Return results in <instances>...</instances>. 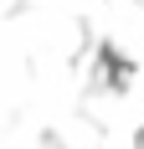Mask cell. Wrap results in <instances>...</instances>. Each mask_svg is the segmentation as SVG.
<instances>
[{
    "instance_id": "1",
    "label": "cell",
    "mask_w": 144,
    "mask_h": 149,
    "mask_svg": "<svg viewBox=\"0 0 144 149\" xmlns=\"http://www.w3.org/2000/svg\"><path fill=\"white\" fill-rule=\"evenodd\" d=\"M134 149H144V129H139V139H134Z\"/></svg>"
}]
</instances>
